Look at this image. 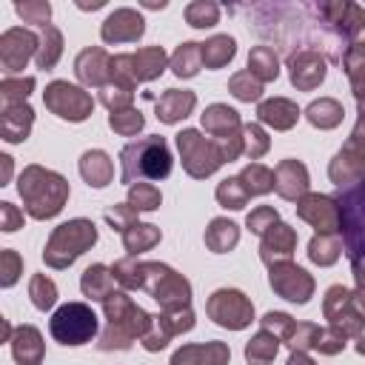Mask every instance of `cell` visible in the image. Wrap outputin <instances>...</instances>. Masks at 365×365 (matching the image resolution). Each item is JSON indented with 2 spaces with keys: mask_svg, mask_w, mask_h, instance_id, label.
I'll list each match as a JSON object with an SVG mask.
<instances>
[{
  "mask_svg": "<svg viewBox=\"0 0 365 365\" xmlns=\"http://www.w3.org/2000/svg\"><path fill=\"white\" fill-rule=\"evenodd\" d=\"M200 66H202V43H182L171 57V68L177 77H194Z\"/></svg>",
  "mask_w": 365,
  "mask_h": 365,
  "instance_id": "obj_25",
  "label": "cell"
},
{
  "mask_svg": "<svg viewBox=\"0 0 365 365\" xmlns=\"http://www.w3.org/2000/svg\"><path fill=\"white\" fill-rule=\"evenodd\" d=\"M234 51H237L234 37H228V34H217V37H211L208 43H202V66H208V68H220V66H225V63L234 57Z\"/></svg>",
  "mask_w": 365,
  "mask_h": 365,
  "instance_id": "obj_24",
  "label": "cell"
},
{
  "mask_svg": "<svg viewBox=\"0 0 365 365\" xmlns=\"http://www.w3.org/2000/svg\"><path fill=\"white\" fill-rule=\"evenodd\" d=\"M240 180H242V185H245L248 194H265L274 185V174L268 168H262V165H248L240 174Z\"/></svg>",
  "mask_w": 365,
  "mask_h": 365,
  "instance_id": "obj_35",
  "label": "cell"
},
{
  "mask_svg": "<svg viewBox=\"0 0 365 365\" xmlns=\"http://www.w3.org/2000/svg\"><path fill=\"white\" fill-rule=\"evenodd\" d=\"M143 274H145L143 277V285L151 291V297L157 302H163L165 308H182V305H188L191 288H188V282L180 274H174L171 268L157 265V262L143 265Z\"/></svg>",
  "mask_w": 365,
  "mask_h": 365,
  "instance_id": "obj_5",
  "label": "cell"
},
{
  "mask_svg": "<svg viewBox=\"0 0 365 365\" xmlns=\"http://www.w3.org/2000/svg\"><path fill=\"white\" fill-rule=\"evenodd\" d=\"M108 123H111V128L114 131H120V134H137L140 128H143V114L140 111H114L111 117H108Z\"/></svg>",
  "mask_w": 365,
  "mask_h": 365,
  "instance_id": "obj_42",
  "label": "cell"
},
{
  "mask_svg": "<svg viewBox=\"0 0 365 365\" xmlns=\"http://www.w3.org/2000/svg\"><path fill=\"white\" fill-rule=\"evenodd\" d=\"M205 242L214 251H228L231 245H237V225L228 220H214L208 234H205Z\"/></svg>",
  "mask_w": 365,
  "mask_h": 365,
  "instance_id": "obj_31",
  "label": "cell"
},
{
  "mask_svg": "<svg viewBox=\"0 0 365 365\" xmlns=\"http://www.w3.org/2000/svg\"><path fill=\"white\" fill-rule=\"evenodd\" d=\"M202 125H205L211 134H217V145H220V151H222L225 137L231 134V128L240 125V120H237V111H234V108H228V106H211V108L202 114Z\"/></svg>",
  "mask_w": 365,
  "mask_h": 365,
  "instance_id": "obj_22",
  "label": "cell"
},
{
  "mask_svg": "<svg viewBox=\"0 0 365 365\" xmlns=\"http://www.w3.org/2000/svg\"><path fill=\"white\" fill-rule=\"evenodd\" d=\"M97 240V228L94 222L88 220H71V222H63L54 234H51V242L46 248V262L54 265V268H66L71 265L88 245H94Z\"/></svg>",
  "mask_w": 365,
  "mask_h": 365,
  "instance_id": "obj_4",
  "label": "cell"
},
{
  "mask_svg": "<svg viewBox=\"0 0 365 365\" xmlns=\"http://www.w3.org/2000/svg\"><path fill=\"white\" fill-rule=\"evenodd\" d=\"M288 365H314V362H311V359H308L305 354H299V351H297V354H294V356L288 359Z\"/></svg>",
  "mask_w": 365,
  "mask_h": 365,
  "instance_id": "obj_48",
  "label": "cell"
},
{
  "mask_svg": "<svg viewBox=\"0 0 365 365\" xmlns=\"http://www.w3.org/2000/svg\"><path fill=\"white\" fill-rule=\"evenodd\" d=\"M217 17H220V6H217V3L200 0V3H191V6L185 9V20H188L194 29H208V26L217 23Z\"/></svg>",
  "mask_w": 365,
  "mask_h": 365,
  "instance_id": "obj_34",
  "label": "cell"
},
{
  "mask_svg": "<svg viewBox=\"0 0 365 365\" xmlns=\"http://www.w3.org/2000/svg\"><path fill=\"white\" fill-rule=\"evenodd\" d=\"M31 88H34V80H31V77H23V80L6 77V80L0 83V91H3V100H6V103H11V97H26Z\"/></svg>",
  "mask_w": 365,
  "mask_h": 365,
  "instance_id": "obj_44",
  "label": "cell"
},
{
  "mask_svg": "<svg viewBox=\"0 0 365 365\" xmlns=\"http://www.w3.org/2000/svg\"><path fill=\"white\" fill-rule=\"evenodd\" d=\"M257 114H259L262 123H271L274 128H291L299 111H297V106L288 103V100H268V103L259 106Z\"/></svg>",
  "mask_w": 365,
  "mask_h": 365,
  "instance_id": "obj_26",
  "label": "cell"
},
{
  "mask_svg": "<svg viewBox=\"0 0 365 365\" xmlns=\"http://www.w3.org/2000/svg\"><path fill=\"white\" fill-rule=\"evenodd\" d=\"M242 131H245V151H248L251 157H259V154L268 148L265 134L259 131V125H245Z\"/></svg>",
  "mask_w": 365,
  "mask_h": 365,
  "instance_id": "obj_45",
  "label": "cell"
},
{
  "mask_svg": "<svg viewBox=\"0 0 365 365\" xmlns=\"http://www.w3.org/2000/svg\"><path fill=\"white\" fill-rule=\"evenodd\" d=\"M143 17L134 9H117L114 14H108V20L103 23V40L106 43H131L143 34Z\"/></svg>",
  "mask_w": 365,
  "mask_h": 365,
  "instance_id": "obj_11",
  "label": "cell"
},
{
  "mask_svg": "<svg viewBox=\"0 0 365 365\" xmlns=\"http://www.w3.org/2000/svg\"><path fill=\"white\" fill-rule=\"evenodd\" d=\"M20 194L26 197V208L31 217L37 220H46V217H54L66 197H68V182L54 174V171H43L40 165H31L20 174Z\"/></svg>",
  "mask_w": 365,
  "mask_h": 365,
  "instance_id": "obj_1",
  "label": "cell"
},
{
  "mask_svg": "<svg viewBox=\"0 0 365 365\" xmlns=\"http://www.w3.org/2000/svg\"><path fill=\"white\" fill-rule=\"evenodd\" d=\"M100 319L86 302H66L54 311L48 331L60 345H86L97 336Z\"/></svg>",
  "mask_w": 365,
  "mask_h": 365,
  "instance_id": "obj_3",
  "label": "cell"
},
{
  "mask_svg": "<svg viewBox=\"0 0 365 365\" xmlns=\"http://www.w3.org/2000/svg\"><path fill=\"white\" fill-rule=\"evenodd\" d=\"M271 288L291 302H305L311 297V279L297 265H271Z\"/></svg>",
  "mask_w": 365,
  "mask_h": 365,
  "instance_id": "obj_10",
  "label": "cell"
},
{
  "mask_svg": "<svg viewBox=\"0 0 365 365\" xmlns=\"http://www.w3.org/2000/svg\"><path fill=\"white\" fill-rule=\"evenodd\" d=\"M248 197H251V194L245 191V185H242V180H240V177L225 180V182L217 188V200H220L225 208H242Z\"/></svg>",
  "mask_w": 365,
  "mask_h": 365,
  "instance_id": "obj_36",
  "label": "cell"
},
{
  "mask_svg": "<svg viewBox=\"0 0 365 365\" xmlns=\"http://www.w3.org/2000/svg\"><path fill=\"white\" fill-rule=\"evenodd\" d=\"M46 106L57 114V117H63V120H74V123H80V120H86L88 114H91V97L83 91V88H77V86H68V83H63V80H57V83H51L48 88H46Z\"/></svg>",
  "mask_w": 365,
  "mask_h": 365,
  "instance_id": "obj_7",
  "label": "cell"
},
{
  "mask_svg": "<svg viewBox=\"0 0 365 365\" xmlns=\"http://www.w3.org/2000/svg\"><path fill=\"white\" fill-rule=\"evenodd\" d=\"M11 351H14V359L20 365H40L43 362V342H40L37 328H31V325L17 328V334L11 339Z\"/></svg>",
  "mask_w": 365,
  "mask_h": 365,
  "instance_id": "obj_16",
  "label": "cell"
},
{
  "mask_svg": "<svg viewBox=\"0 0 365 365\" xmlns=\"http://www.w3.org/2000/svg\"><path fill=\"white\" fill-rule=\"evenodd\" d=\"M356 351H359V354H365V339H362V342L356 345Z\"/></svg>",
  "mask_w": 365,
  "mask_h": 365,
  "instance_id": "obj_49",
  "label": "cell"
},
{
  "mask_svg": "<svg viewBox=\"0 0 365 365\" xmlns=\"http://www.w3.org/2000/svg\"><path fill=\"white\" fill-rule=\"evenodd\" d=\"M294 245H297V234H294L288 225L277 222V225L265 234V240H262V259H268L271 251H274V257H288V254L294 251Z\"/></svg>",
  "mask_w": 365,
  "mask_h": 365,
  "instance_id": "obj_27",
  "label": "cell"
},
{
  "mask_svg": "<svg viewBox=\"0 0 365 365\" xmlns=\"http://www.w3.org/2000/svg\"><path fill=\"white\" fill-rule=\"evenodd\" d=\"M60 51H63V37H60V31L54 26H48V43L43 40V46L37 48V66L40 68H51L57 63Z\"/></svg>",
  "mask_w": 365,
  "mask_h": 365,
  "instance_id": "obj_38",
  "label": "cell"
},
{
  "mask_svg": "<svg viewBox=\"0 0 365 365\" xmlns=\"http://www.w3.org/2000/svg\"><path fill=\"white\" fill-rule=\"evenodd\" d=\"M128 66H131V80H154L163 68H165V51L160 46L154 48H140L137 54H128Z\"/></svg>",
  "mask_w": 365,
  "mask_h": 365,
  "instance_id": "obj_17",
  "label": "cell"
},
{
  "mask_svg": "<svg viewBox=\"0 0 365 365\" xmlns=\"http://www.w3.org/2000/svg\"><path fill=\"white\" fill-rule=\"evenodd\" d=\"M299 217H305L308 222H314L319 234H328L336 225V205H334V200L314 194V197H305L299 202Z\"/></svg>",
  "mask_w": 365,
  "mask_h": 365,
  "instance_id": "obj_14",
  "label": "cell"
},
{
  "mask_svg": "<svg viewBox=\"0 0 365 365\" xmlns=\"http://www.w3.org/2000/svg\"><path fill=\"white\" fill-rule=\"evenodd\" d=\"M231 91H234V97H240V100H259L262 86H259V80H257L251 71H242V74H234V77H231Z\"/></svg>",
  "mask_w": 365,
  "mask_h": 365,
  "instance_id": "obj_39",
  "label": "cell"
},
{
  "mask_svg": "<svg viewBox=\"0 0 365 365\" xmlns=\"http://www.w3.org/2000/svg\"><path fill=\"white\" fill-rule=\"evenodd\" d=\"M0 128H3V137L9 143H20L26 140L29 128H31V108L26 103H6V111H3V120H0Z\"/></svg>",
  "mask_w": 365,
  "mask_h": 365,
  "instance_id": "obj_19",
  "label": "cell"
},
{
  "mask_svg": "<svg viewBox=\"0 0 365 365\" xmlns=\"http://www.w3.org/2000/svg\"><path fill=\"white\" fill-rule=\"evenodd\" d=\"M274 185L277 191L285 197V200H297L305 188H308V174H305V165L297 163V160H285L277 174H274Z\"/></svg>",
  "mask_w": 365,
  "mask_h": 365,
  "instance_id": "obj_15",
  "label": "cell"
},
{
  "mask_svg": "<svg viewBox=\"0 0 365 365\" xmlns=\"http://www.w3.org/2000/svg\"><path fill=\"white\" fill-rule=\"evenodd\" d=\"M123 160V174L120 180L125 185L134 182V177H145V180H163L171 174V154L163 137H145L137 143H128L120 154Z\"/></svg>",
  "mask_w": 365,
  "mask_h": 365,
  "instance_id": "obj_2",
  "label": "cell"
},
{
  "mask_svg": "<svg viewBox=\"0 0 365 365\" xmlns=\"http://www.w3.org/2000/svg\"><path fill=\"white\" fill-rule=\"evenodd\" d=\"M177 145H180V154H182L185 168L194 177H205V174L217 171L220 163L225 160L217 143H208L205 137H200V131H191V128L177 134Z\"/></svg>",
  "mask_w": 365,
  "mask_h": 365,
  "instance_id": "obj_6",
  "label": "cell"
},
{
  "mask_svg": "<svg viewBox=\"0 0 365 365\" xmlns=\"http://www.w3.org/2000/svg\"><path fill=\"white\" fill-rule=\"evenodd\" d=\"M225 362H228V348L222 342L185 345L171 359V365H225Z\"/></svg>",
  "mask_w": 365,
  "mask_h": 365,
  "instance_id": "obj_13",
  "label": "cell"
},
{
  "mask_svg": "<svg viewBox=\"0 0 365 365\" xmlns=\"http://www.w3.org/2000/svg\"><path fill=\"white\" fill-rule=\"evenodd\" d=\"M80 174L88 180V185L103 188L111 180V160L103 151H86L80 160Z\"/></svg>",
  "mask_w": 365,
  "mask_h": 365,
  "instance_id": "obj_23",
  "label": "cell"
},
{
  "mask_svg": "<svg viewBox=\"0 0 365 365\" xmlns=\"http://www.w3.org/2000/svg\"><path fill=\"white\" fill-rule=\"evenodd\" d=\"M74 66H77V77L86 86H100L106 77V68H111V60L106 57L103 48H86V51H80Z\"/></svg>",
  "mask_w": 365,
  "mask_h": 365,
  "instance_id": "obj_18",
  "label": "cell"
},
{
  "mask_svg": "<svg viewBox=\"0 0 365 365\" xmlns=\"http://www.w3.org/2000/svg\"><path fill=\"white\" fill-rule=\"evenodd\" d=\"M277 225V211L274 208H257V211H251L248 214V228L251 231H257V234H265V231H271Z\"/></svg>",
  "mask_w": 365,
  "mask_h": 365,
  "instance_id": "obj_43",
  "label": "cell"
},
{
  "mask_svg": "<svg viewBox=\"0 0 365 365\" xmlns=\"http://www.w3.org/2000/svg\"><path fill=\"white\" fill-rule=\"evenodd\" d=\"M274 354H277V336H271L268 331H259V334L248 342V348H245V356H248L254 365H265Z\"/></svg>",
  "mask_w": 365,
  "mask_h": 365,
  "instance_id": "obj_32",
  "label": "cell"
},
{
  "mask_svg": "<svg viewBox=\"0 0 365 365\" xmlns=\"http://www.w3.org/2000/svg\"><path fill=\"white\" fill-rule=\"evenodd\" d=\"M123 240H125V248L131 251V254H137V251H145V248H151L157 240H160V231L154 228V225H128L125 231H123Z\"/></svg>",
  "mask_w": 365,
  "mask_h": 365,
  "instance_id": "obj_29",
  "label": "cell"
},
{
  "mask_svg": "<svg viewBox=\"0 0 365 365\" xmlns=\"http://www.w3.org/2000/svg\"><path fill=\"white\" fill-rule=\"evenodd\" d=\"M248 68H251V74L254 77H259V80H274L277 77V54H274V48L271 46H257L254 51H251V57H248Z\"/></svg>",
  "mask_w": 365,
  "mask_h": 365,
  "instance_id": "obj_28",
  "label": "cell"
},
{
  "mask_svg": "<svg viewBox=\"0 0 365 365\" xmlns=\"http://www.w3.org/2000/svg\"><path fill=\"white\" fill-rule=\"evenodd\" d=\"M17 265H20L17 254H14V251H3V285H14V279H17Z\"/></svg>",
  "mask_w": 365,
  "mask_h": 365,
  "instance_id": "obj_46",
  "label": "cell"
},
{
  "mask_svg": "<svg viewBox=\"0 0 365 365\" xmlns=\"http://www.w3.org/2000/svg\"><path fill=\"white\" fill-rule=\"evenodd\" d=\"M194 108V94L191 91H177L168 88L160 100H157V117L163 123H177L180 117H185Z\"/></svg>",
  "mask_w": 365,
  "mask_h": 365,
  "instance_id": "obj_21",
  "label": "cell"
},
{
  "mask_svg": "<svg viewBox=\"0 0 365 365\" xmlns=\"http://www.w3.org/2000/svg\"><path fill=\"white\" fill-rule=\"evenodd\" d=\"M114 271H108L106 265H91V268H86V274H83V294L86 297H91V299H100V302H106V299H111L114 294Z\"/></svg>",
  "mask_w": 365,
  "mask_h": 365,
  "instance_id": "obj_20",
  "label": "cell"
},
{
  "mask_svg": "<svg viewBox=\"0 0 365 365\" xmlns=\"http://www.w3.org/2000/svg\"><path fill=\"white\" fill-rule=\"evenodd\" d=\"M29 294H31V302H34L40 311H46V308H51V305L57 302V288H54V282L46 279V277H34L31 285H29Z\"/></svg>",
  "mask_w": 365,
  "mask_h": 365,
  "instance_id": "obj_37",
  "label": "cell"
},
{
  "mask_svg": "<svg viewBox=\"0 0 365 365\" xmlns=\"http://www.w3.org/2000/svg\"><path fill=\"white\" fill-rule=\"evenodd\" d=\"M0 211H3V231H14V228H17V222H20L23 217L14 211V205H11V202H3V208H0Z\"/></svg>",
  "mask_w": 365,
  "mask_h": 365,
  "instance_id": "obj_47",
  "label": "cell"
},
{
  "mask_svg": "<svg viewBox=\"0 0 365 365\" xmlns=\"http://www.w3.org/2000/svg\"><path fill=\"white\" fill-rule=\"evenodd\" d=\"M128 205H131L134 211H151V208L160 205V191H157L154 185L137 182V188H131V194H128Z\"/></svg>",
  "mask_w": 365,
  "mask_h": 365,
  "instance_id": "obj_40",
  "label": "cell"
},
{
  "mask_svg": "<svg viewBox=\"0 0 365 365\" xmlns=\"http://www.w3.org/2000/svg\"><path fill=\"white\" fill-rule=\"evenodd\" d=\"M288 66H291V80H294V86H299V88H314V86L322 83V77H325V63H322V57H319L317 51H311V48H302V51L291 54Z\"/></svg>",
  "mask_w": 365,
  "mask_h": 365,
  "instance_id": "obj_12",
  "label": "cell"
},
{
  "mask_svg": "<svg viewBox=\"0 0 365 365\" xmlns=\"http://www.w3.org/2000/svg\"><path fill=\"white\" fill-rule=\"evenodd\" d=\"M37 48V40L31 31L26 29H9L3 37H0V60H3V68L11 74V71H20L26 66V60L34 54Z\"/></svg>",
  "mask_w": 365,
  "mask_h": 365,
  "instance_id": "obj_9",
  "label": "cell"
},
{
  "mask_svg": "<svg viewBox=\"0 0 365 365\" xmlns=\"http://www.w3.org/2000/svg\"><path fill=\"white\" fill-rule=\"evenodd\" d=\"M14 11H17L26 23H34L37 29H40V26H46V23H48V17H51V6H48L46 0H37V3H17V6H14Z\"/></svg>",
  "mask_w": 365,
  "mask_h": 365,
  "instance_id": "obj_41",
  "label": "cell"
},
{
  "mask_svg": "<svg viewBox=\"0 0 365 365\" xmlns=\"http://www.w3.org/2000/svg\"><path fill=\"white\" fill-rule=\"evenodd\" d=\"M208 314L225 328H245L251 322V302L240 291H217L208 302Z\"/></svg>",
  "mask_w": 365,
  "mask_h": 365,
  "instance_id": "obj_8",
  "label": "cell"
},
{
  "mask_svg": "<svg viewBox=\"0 0 365 365\" xmlns=\"http://www.w3.org/2000/svg\"><path fill=\"white\" fill-rule=\"evenodd\" d=\"M308 120L319 128H331L342 120V106L334 103V100H319V103H311L308 106Z\"/></svg>",
  "mask_w": 365,
  "mask_h": 365,
  "instance_id": "obj_30",
  "label": "cell"
},
{
  "mask_svg": "<svg viewBox=\"0 0 365 365\" xmlns=\"http://www.w3.org/2000/svg\"><path fill=\"white\" fill-rule=\"evenodd\" d=\"M308 257H311L314 262H319V265H331V262L339 257V242H336V237H325V234L314 237L311 245H308Z\"/></svg>",
  "mask_w": 365,
  "mask_h": 365,
  "instance_id": "obj_33",
  "label": "cell"
}]
</instances>
